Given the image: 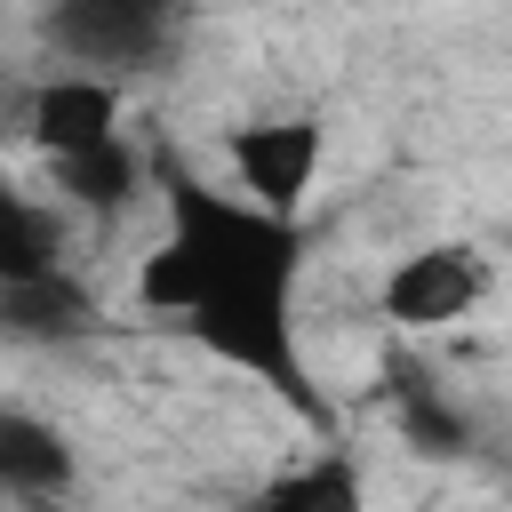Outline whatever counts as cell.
Segmentation results:
<instances>
[{"label":"cell","instance_id":"cell-1","mask_svg":"<svg viewBox=\"0 0 512 512\" xmlns=\"http://www.w3.org/2000/svg\"><path fill=\"white\" fill-rule=\"evenodd\" d=\"M152 184H160L168 232L136 264V304L184 320L200 336V352L256 376L296 416L328 424V400L312 392L304 352H296L304 224H280V216L248 208L240 192H216L208 176H184V168H152Z\"/></svg>","mask_w":512,"mask_h":512},{"label":"cell","instance_id":"cell-2","mask_svg":"<svg viewBox=\"0 0 512 512\" xmlns=\"http://www.w3.org/2000/svg\"><path fill=\"white\" fill-rule=\"evenodd\" d=\"M40 40L64 56L56 72H88V80H128L152 72L176 48V8L160 0H64L40 16Z\"/></svg>","mask_w":512,"mask_h":512},{"label":"cell","instance_id":"cell-3","mask_svg":"<svg viewBox=\"0 0 512 512\" xmlns=\"http://www.w3.org/2000/svg\"><path fill=\"white\" fill-rule=\"evenodd\" d=\"M224 152H232V192H240L248 208L296 224V208H304V192H312V176H320V160H328V128H320L312 112H280V120L232 128Z\"/></svg>","mask_w":512,"mask_h":512},{"label":"cell","instance_id":"cell-4","mask_svg":"<svg viewBox=\"0 0 512 512\" xmlns=\"http://www.w3.org/2000/svg\"><path fill=\"white\" fill-rule=\"evenodd\" d=\"M480 296H488V256H480L472 240H424V248H408V256L384 272L376 312H384L392 328H408V336H432V328L464 320Z\"/></svg>","mask_w":512,"mask_h":512},{"label":"cell","instance_id":"cell-5","mask_svg":"<svg viewBox=\"0 0 512 512\" xmlns=\"http://www.w3.org/2000/svg\"><path fill=\"white\" fill-rule=\"evenodd\" d=\"M24 136H32L48 160L96 152V144L120 136V88H112V80H88V72H48V80L24 96Z\"/></svg>","mask_w":512,"mask_h":512},{"label":"cell","instance_id":"cell-6","mask_svg":"<svg viewBox=\"0 0 512 512\" xmlns=\"http://www.w3.org/2000/svg\"><path fill=\"white\" fill-rule=\"evenodd\" d=\"M72 488H80L72 440L32 408H0V496L32 512V504H72Z\"/></svg>","mask_w":512,"mask_h":512},{"label":"cell","instance_id":"cell-7","mask_svg":"<svg viewBox=\"0 0 512 512\" xmlns=\"http://www.w3.org/2000/svg\"><path fill=\"white\" fill-rule=\"evenodd\" d=\"M152 152L120 128L112 144L96 152H72V160H48V184H56V208L64 216H128L144 192H152Z\"/></svg>","mask_w":512,"mask_h":512},{"label":"cell","instance_id":"cell-8","mask_svg":"<svg viewBox=\"0 0 512 512\" xmlns=\"http://www.w3.org/2000/svg\"><path fill=\"white\" fill-rule=\"evenodd\" d=\"M80 336H96V296L72 272L0 288V344H80Z\"/></svg>","mask_w":512,"mask_h":512},{"label":"cell","instance_id":"cell-9","mask_svg":"<svg viewBox=\"0 0 512 512\" xmlns=\"http://www.w3.org/2000/svg\"><path fill=\"white\" fill-rule=\"evenodd\" d=\"M248 512H368V480L344 448H320V456H296L288 472H272Z\"/></svg>","mask_w":512,"mask_h":512},{"label":"cell","instance_id":"cell-10","mask_svg":"<svg viewBox=\"0 0 512 512\" xmlns=\"http://www.w3.org/2000/svg\"><path fill=\"white\" fill-rule=\"evenodd\" d=\"M64 272V208L32 200L0 176V288L8 280H48Z\"/></svg>","mask_w":512,"mask_h":512},{"label":"cell","instance_id":"cell-11","mask_svg":"<svg viewBox=\"0 0 512 512\" xmlns=\"http://www.w3.org/2000/svg\"><path fill=\"white\" fill-rule=\"evenodd\" d=\"M400 440L416 456H464L472 448V416L448 400V384H400Z\"/></svg>","mask_w":512,"mask_h":512}]
</instances>
